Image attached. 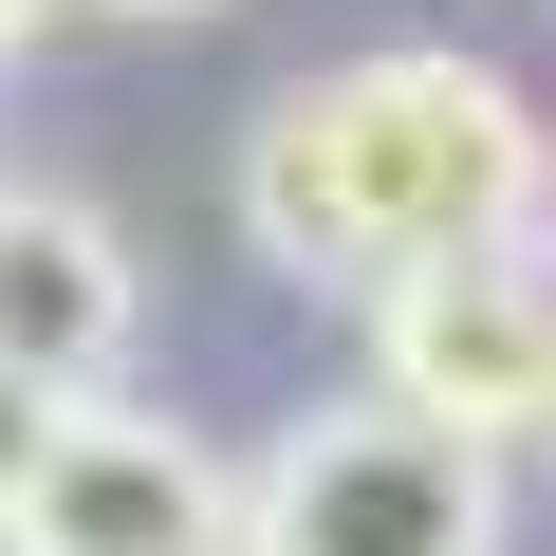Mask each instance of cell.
<instances>
[{
  "label": "cell",
  "instance_id": "5",
  "mask_svg": "<svg viewBox=\"0 0 556 556\" xmlns=\"http://www.w3.org/2000/svg\"><path fill=\"white\" fill-rule=\"evenodd\" d=\"M130 241L75 204V186H0V371L20 390H75L93 408V371L130 353Z\"/></svg>",
  "mask_w": 556,
  "mask_h": 556
},
{
  "label": "cell",
  "instance_id": "3",
  "mask_svg": "<svg viewBox=\"0 0 556 556\" xmlns=\"http://www.w3.org/2000/svg\"><path fill=\"white\" fill-rule=\"evenodd\" d=\"M371 371H390V408L408 427H445V445H556V260L538 241H482V260H427V278H390L371 298Z\"/></svg>",
  "mask_w": 556,
  "mask_h": 556
},
{
  "label": "cell",
  "instance_id": "8",
  "mask_svg": "<svg viewBox=\"0 0 556 556\" xmlns=\"http://www.w3.org/2000/svg\"><path fill=\"white\" fill-rule=\"evenodd\" d=\"M93 20H204V0H93Z\"/></svg>",
  "mask_w": 556,
  "mask_h": 556
},
{
  "label": "cell",
  "instance_id": "10",
  "mask_svg": "<svg viewBox=\"0 0 556 556\" xmlns=\"http://www.w3.org/2000/svg\"><path fill=\"white\" fill-rule=\"evenodd\" d=\"M538 260H556V223H538Z\"/></svg>",
  "mask_w": 556,
  "mask_h": 556
},
{
  "label": "cell",
  "instance_id": "4",
  "mask_svg": "<svg viewBox=\"0 0 556 556\" xmlns=\"http://www.w3.org/2000/svg\"><path fill=\"white\" fill-rule=\"evenodd\" d=\"M20 556H241V464L167 408H75V445L20 501Z\"/></svg>",
  "mask_w": 556,
  "mask_h": 556
},
{
  "label": "cell",
  "instance_id": "7",
  "mask_svg": "<svg viewBox=\"0 0 556 556\" xmlns=\"http://www.w3.org/2000/svg\"><path fill=\"white\" fill-rule=\"evenodd\" d=\"M38 20H56V0H0V56H20V38H38Z\"/></svg>",
  "mask_w": 556,
  "mask_h": 556
},
{
  "label": "cell",
  "instance_id": "9",
  "mask_svg": "<svg viewBox=\"0 0 556 556\" xmlns=\"http://www.w3.org/2000/svg\"><path fill=\"white\" fill-rule=\"evenodd\" d=\"M0 556H20V519H0Z\"/></svg>",
  "mask_w": 556,
  "mask_h": 556
},
{
  "label": "cell",
  "instance_id": "1",
  "mask_svg": "<svg viewBox=\"0 0 556 556\" xmlns=\"http://www.w3.org/2000/svg\"><path fill=\"white\" fill-rule=\"evenodd\" d=\"M538 204H556V149L482 56H353L241 130V241L316 298H390L427 260L538 241Z\"/></svg>",
  "mask_w": 556,
  "mask_h": 556
},
{
  "label": "cell",
  "instance_id": "2",
  "mask_svg": "<svg viewBox=\"0 0 556 556\" xmlns=\"http://www.w3.org/2000/svg\"><path fill=\"white\" fill-rule=\"evenodd\" d=\"M241 556H501V464L408 427L390 390L298 408L241 464Z\"/></svg>",
  "mask_w": 556,
  "mask_h": 556
},
{
  "label": "cell",
  "instance_id": "6",
  "mask_svg": "<svg viewBox=\"0 0 556 556\" xmlns=\"http://www.w3.org/2000/svg\"><path fill=\"white\" fill-rule=\"evenodd\" d=\"M75 445V390H20V371H0V519H20L38 501V464Z\"/></svg>",
  "mask_w": 556,
  "mask_h": 556
}]
</instances>
